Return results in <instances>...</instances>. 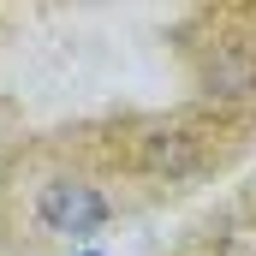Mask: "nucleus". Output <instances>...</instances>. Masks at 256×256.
Segmentation results:
<instances>
[{"instance_id": "1", "label": "nucleus", "mask_w": 256, "mask_h": 256, "mask_svg": "<svg viewBox=\"0 0 256 256\" xmlns=\"http://www.w3.org/2000/svg\"><path fill=\"white\" fill-rule=\"evenodd\" d=\"M36 214H42V226L48 232H60V238H96L102 232V220H108V202L96 185H78V179H54L42 202H36Z\"/></svg>"}, {"instance_id": "2", "label": "nucleus", "mask_w": 256, "mask_h": 256, "mask_svg": "<svg viewBox=\"0 0 256 256\" xmlns=\"http://www.w3.org/2000/svg\"><path fill=\"white\" fill-rule=\"evenodd\" d=\"M84 256H102V250H84Z\"/></svg>"}]
</instances>
